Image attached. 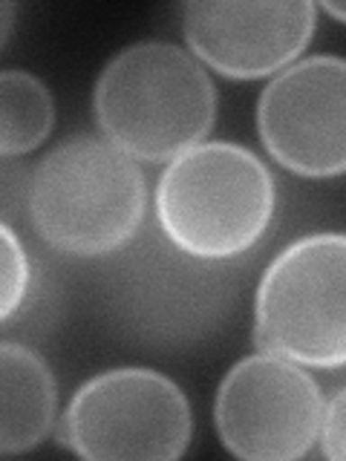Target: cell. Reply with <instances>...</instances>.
<instances>
[{"mask_svg": "<svg viewBox=\"0 0 346 461\" xmlns=\"http://www.w3.org/2000/svg\"><path fill=\"white\" fill-rule=\"evenodd\" d=\"M101 136L136 162H170L208 139L216 90L185 47L139 41L101 69L93 93Z\"/></svg>", "mask_w": 346, "mask_h": 461, "instance_id": "obj_1", "label": "cell"}, {"mask_svg": "<svg viewBox=\"0 0 346 461\" xmlns=\"http://www.w3.org/2000/svg\"><path fill=\"white\" fill-rule=\"evenodd\" d=\"M148 185L105 136H72L32 167L29 222L50 249L69 257L119 254L139 237Z\"/></svg>", "mask_w": 346, "mask_h": 461, "instance_id": "obj_2", "label": "cell"}, {"mask_svg": "<svg viewBox=\"0 0 346 461\" xmlns=\"http://www.w3.org/2000/svg\"><path fill=\"white\" fill-rule=\"evenodd\" d=\"M278 187L266 162L234 141H202L170 158L156 185V222L179 251L223 263L266 237Z\"/></svg>", "mask_w": 346, "mask_h": 461, "instance_id": "obj_3", "label": "cell"}, {"mask_svg": "<svg viewBox=\"0 0 346 461\" xmlns=\"http://www.w3.org/2000/svg\"><path fill=\"white\" fill-rule=\"evenodd\" d=\"M346 240L309 234L263 271L254 297V343L312 369L346 360Z\"/></svg>", "mask_w": 346, "mask_h": 461, "instance_id": "obj_4", "label": "cell"}, {"mask_svg": "<svg viewBox=\"0 0 346 461\" xmlns=\"http://www.w3.org/2000/svg\"><path fill=\"white\" fill-rule=\"evenodd\" d=\"M58 438L90 461H173L191 447L194 415L168 375L119 366L78 386Z\"/></svg>", "mask_w": 346, "mask_h": 461, "instance_id": "obj_5", "label": "cell"}, {"mask_svg": "<svg viewBox=\"0 0 346 461\" xmlns=\"http://www.w3.org/2000/svg\"><path fill=\"white\" fill-rule=\"evenodd\" d=\"M110 277L115 317L133 329L136 338L150 343L199 340L220 326L234 303L225 268L179 251L165 237L133 240Z\"/></svg>", "mask_w": 346, "mask_h": 461, "instance_id": "obj_6", "label": "cell"}, {"mask_svg": "<svg viewBox=\"0 0 346 461\" xmlns=\"http://www.w3.org/2000/svg\"><path fill=\"white\" fill-rule=\"evenodd\" d=\"M323 393L306 366L257 352L223 378L214 421L223 447L242 461H297L317 444Z\"/></svg>", "mask_w": 346, "mask_h": 461, "instance_id": "obj_7", "label": "cell"}, {"mask_svg": "<svg viewBox=\"0 0 346 461\" xmlns=\"http://www.w3.org/2000/svg\"><path fill=\"white\" fill-rule=\"evenodd\" d=\"M260 141L280 167L306 179H335L346 167V64L314 55L288 64L257 104Z\"/></svg>", "mask_w": 346, "mask_h": 461, "instance_id": "obj_8", "label": "cell"}, {"mask_svg": "<svg viewBox=\"0 0 346 461\" xmlns=\"http://www.w3.org/2000/svg\"><path fill=\"white\" fill-rule=\"evenodd\" d=\"M179 14L196 61L237 81L278 76L295 64L317 26L309 0H196Z\"/></svg>", "mask_w": 346, "mask_h": 461, "instance_id": "obj_9", "label": "cell"}, {"mask_svg": "<svg viewBox=\"0 0 346 461\" xmlns=\"http://www.w3.org/2000/svg\"><path fill=\"white\" fill-rule=\"evenodd\" d=\"M58 384L50 364L23 343H0V456H18L50 436Z\"/></svg>", "mask_w": 346, "mask_h": 461, "instance_id": "obj_10", "label": "cell"}, {"mask_svg": "<svg viewBox=\"0 0 346 461\" xmlns=\"http://www.w3.org/2000/svg\"><path fill=\"white\" fill-rule=\"evenodd\" d=\"M55 127L50 86L26 69H0V156L38 150Z\"/></svg>", "mask_w": 346, "mask_h": 461, "instance_id": "obj_11", "label": "cell"}, {"mask_svg": "<svg viewBox=\"0 0 346 461\" xmlns=\"http://www.w3.org/2000/svg\"><path fill=\"white\" fill-rule=\"evenodd\" d=\"M32 285V263L14 228L0 222V326L21 312Z\"/></svg>", "mask_w": 346, "mask_h": 461, "instance_id": "obj_12", "label": "cell"}, {"mask_svg": "<svg viewBox=\"0 0 346 461\" xmlns=\"http://www.w3.org/2000/svg\"><path fill=\"white\" fill-rule=\"evenodd\" d=\"M29 170L21 158L0 156V222L18 225L23 216H29Z\"/></svg>", "mask_w": 346, "mask_h": 461, "instance_id": "obj_13", "label": "cell"}, {"mask_svg": "<svg viewBox=\"0 0 346 461\" xmlns=\"http://www.w3.org/2000/svg\"><path fill=\"white\" fill-rule=\"evenodd\" d=\"M343 410H346V389H335L323 403V415H321V429H317V441H321V450L329 461H343Z\"/></svg>", "mask_w": 346, "mask_h": 461, "instance_id": "obj_14", "label": "cell"}, {"mask_svg": "<svg viewBox=\"0 0 346 461\" xmlns=\"http://www.w3.org/2000/svg\"><path fill=\"white\" fill-rule=\"evenodd\" d=\"M14 18H18V6L9 4V0H0V50H4L12 38Z\"/></svg>", "mask_w": 346, "mask_h": 461, "instance_id": "obj_15", "label": "cell"}, {"mask_svg": "<svg viewBox=\"0 0 346 461\" xmlns=\"http://www.w3.org/2000/svg\"><path fill=\"white\" fill-rule=\"evenodd\" d=\"M323 12H329L335 21H343V9H341V6H335V4H323Z\"/></svg>", "mask_w": 346, "mask_h": 461, "instance_id": "obj_16", "label": "cell"}]
</instances>
